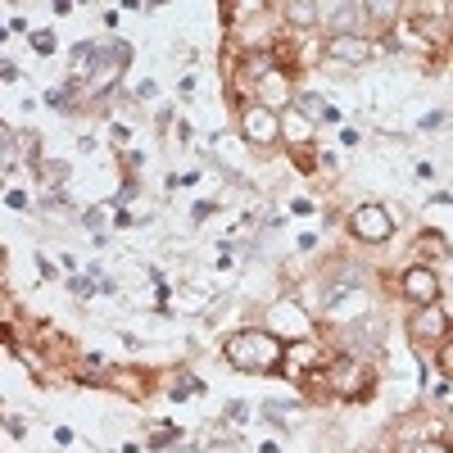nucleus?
Listing matches in <instances>:
<instances>
[{"label":"nucleus","instance_id":"nucleus-1","mask_svg":"<svg viewBox=\"0 0 453 453\" xmlns=\"http://www.w3.org/2000/svg\"><path fill=\"white\" fill-rule=\"evenodd\" d=\"M226 363L241 372H273L286 363V345L273 331H241L226 340Z\"/></svg>","mask_w":453,"mask_h":453},{"label":"nucleus","instance_id":"nucleus-2","mask_svg":"<svg viewBox=\"0 0 453 453\" xmlns=\"http://www.w3.org/2000/svg\"><path fill=\"white\" fill-rule=\"evenodd\" d=\"M318 381H326L331 395H345V399H363L372 390V372L358 363V358H340L331 363L326 372H318Z\"/></svg>","mask_w":453,"mask_h":453},{"label":"nucleus","instance_id":"nucleus-3","mask_svg":"<svg viewBox=\"0 0 453 453\" xmlns=\"http://www.w3.org/2000/svg\"><path fill=\"white\" fill-rule=\"evenodd\" d=\"M349 232L358 236V241H390V232H395V226H390V213L381 209V204H358L354 213H349Z\"/></svg>","mask_w":453,"mask_h":453},{"label":"nucleus","instance_id":"nucleus-4","mask_svg":"<svg viewBox=\"0 0 453 453\" xmlns=\"http://www.w3.org/2000/svg\"><path fill=\"white\" fill-rule=\"evenodd\" d=\"M241 127H245V136H250V141H258V145H268V141H277V136H281L277 113H273V109H263V104H245Z\"/></svg>","mask_w":453,"mask_h":453},{"label":"nucleus","instance_id":"nucleus-5","mask_svg":"<svg viewBox=\"0 0 453 453\" xmlns=\"http://www.w3.org/2000/svg\"><path fill=\"white\" fill-rule=\"evenodd\" d=\"M412 340H418V345H444V340H449L444 309H435V304L418 309V318H412Z\"/></svg>","mask_w":453,"mask_h":453},{"label":"nucleus","instance_id":"nucleus-6","mask_svg":"<svg viewBox=\"0 0 453 453\" xmlns=\"http://www.w3.org/2000/svg\"><path fill=\"white\" fill-rule=\"evenodd\" d=\"M403 295H408V299H418V309L435 304V299H440V281H435V273H431V268H408V273H403Z\"/></svg>","mask_w":453,"mask_h":453},{"label":"nucleus","instance_id":"nucleus-7","mask_svg":"<svg viewBox=\"0 0 453 453\" xmlns=\"http://www.w3.org/2000/svg\"><path fill=\"white\" fill-rule=\"evenodd\" d=\"M331 55L345 59V64H363L372 55V42L367 36H340V42H331Z\"/></svg>","mask_w":453,"mask_h":453},{"label":"nucleus","instance_id":"nucleus-8","mask_svg":"<svg viewBox=\"0 0 453 453\" xmlns=\"http://www.w3.org/2000/svg\"><path fill=\"white\" fill-rule=\"evenodd\" d=\"M281 14H290V23H313L318 5H281Z\"/></svg>","mask_w":453,"mask_h":453},{"label":"nucleus","instance_id":"nucleus-9","mask_svg":"<svg viewBox=\"0 0 453 453\" xmlns=\"http://www.w3.org/2000/svg\"><path fill=\"white\" fill-rule=\"evenodd\" d=\"M440 367H444V376L453 381V340H444V345H440Z\"/></svg>","mask_w":453,"mask_h":453},{"label":"nucleus","instance_id":"nucleus-10","mask_svg":"<svg viewBox=\"0 0 453 453\" xmlns=\"http://www.w3.org/2000/svg\"><path fill=\"white\" fill-rule=\"evenodd\" d=\"M5 204H10V209H23V204H27V196H23V191H10V200H5Z\"/></svg>","mask_w":453,"mask_h":453},{"label":"nucleus","instance_id":"nucleus-11","mask_svg":"<svg viewBox=\"0 0 453 453\" xmlns=\"http://www.w3.org/2000/svg\"><path fill=\"white\" fill-rule=\"evenodd\" d=\"M412 453H449L444 444H422V449H412Z\"/></svg>","mask_w":453,"mask_h":453}]
</instances>
